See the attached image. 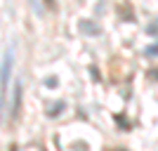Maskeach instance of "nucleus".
I'll return each mask as SVG.
<instances>
[{
  "label": "nucleus",
  "mask_w": 158,
  "mask_h": 151,
  "mask_svg": "<svg viewBox=\"0 0 158 151\" xmlns=\"http://www.w3.org/2000/svg\"><path fill=\"white\" fill-rule=\"evenodd\" d=\"M12 50H7L0 66V120H5V104H7V85H10V73H12Z\"/></svg>",
  "instance_id": "obj_1"
},
{
  "label": "nucleus",
  "mask_w": 158,
  "mask_h": 151,
  "mask_svg": "<svg viewBox=\"0 0 158 151\" xmlns=\"http://www.w3.org/2000/svg\"><path fill=\"white\" fill-rule=\"evenodd\" d=\"M19 106H21V80H17V85H14V97H12V118L19 116Z\"/></svg>",
  "instance_id": "obj_2"
}]
</instances>
